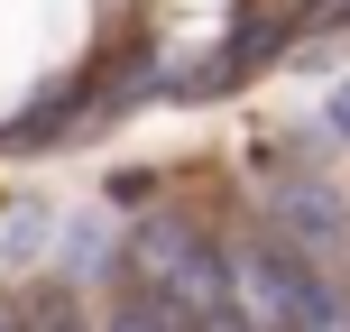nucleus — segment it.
Here are the masks:
<instances>
[{"label":"nucleus","mask_w":350,"mask_h":332,"mask_svg":"<svg viewBox=\"0 0 350 332\" xmlns=\"http://www.w3.org/2000/svg\"><path fill=\"white\" fill-rule=\"evenodd\" d=\"M221 323L240 332H350L341 268H314L277 240H230L221 249Z\"/></svg>","instance_id":"nucleus-1"},{"label":"nucleus","mask_w":350,"mask_h":332,"mask_svg":"<svg viewBox=\"0 0 350 332\" xmlns=\"http://www.w3.org/2000/svg\"><path fill=\"white\" fill-rule=\"evenodd\" d=\"M129 286H148L185 323H221V240L185 212H148L129 240Z\"/></svg>","instance_id":"nucleus-2"},{"label":"nucleus","mask_w":350,"mask_h":332,"mask_svg":"<svg viewBox=\"0 0 350 332\" xmlns=\"http://www.w3.org/2000/svg\"><path fill=\"white\" fill-rule=\"evenodd\" d=\"M258 222H267L277 249H295V259H314V268H341L350 259V203L323 185V175L286 166V157L258 166Z\"/></svg>","instance_id":"nucleus-3"},{"label":"nucleus","mask_w":350,"mask_h":332,"mask_svg":"<svg viewBox=\"0 0 350 332\" xmlns=\"http://www.w3.org/2000/svg\"><path fill=\"white\" fill-rule=\"evenodd\" d=\"M0 332H92V314L74 305V286H28L18 305H0Z\"/></svg>","instance_id":"nucleus-4"},{"label":"nucleus","mask_w":350,"mask_h":332,"mask_svg":"<svg viewBox=\"0 0 350 332\" xmlns=\"http://www.w3.org/2000/svg\"><path fill=\"white\" fill-rule=\"evenodd\" d=\"M332 129H350V74L332 84Z\"/></svg>","instance_id":"nucleus-5"}]
</instances>
